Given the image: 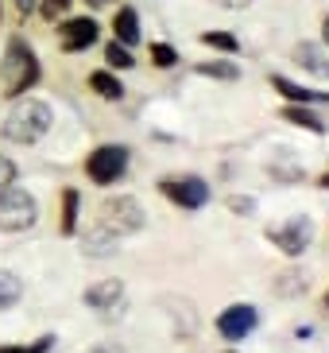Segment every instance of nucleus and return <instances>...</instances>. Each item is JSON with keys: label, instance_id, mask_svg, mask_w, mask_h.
<instances>
[{"label": "nucleus", "instance_id": "obj_1", "mask_svg": "<svg viewBox=\"0 0 329 353\" xmlns=\"http://www.w3.org/2000/svg\"><path fill=\"white\" fill-rule=\"evenodd\" d=\"M51 125H54V113L47 101H39V97H16L12 113L4 117V140H12V144H35V140H43V136L51 132Z\"/></svg>", "mask_w": 329, "mask_h": 353}, {"label": "nucleus", "instance_id": "obj_2", "mask_svg": "<svg viewBox=\"0 0 329 353\" xmlns=\"http://www.w3.org/2000/svg\"><path fill=\"white\" fill-rule=\"evenodd\" d=\"M0 82H4V97H23L31 85L39 82V59H35V51L23 39H12L4 47Z\"/></svg>", "mask_w": 329, "mask_h": 353}, {"label": "nucleus", "instance_id": "obj_3", "mask_svg": "<svg viewBox=\"0 0 329 353\" xmlns=\"http://www.w3.org/2000/svg\"><path fill=\"white\" fill-rule=\"evenodd\" d=\"M39 221V202L20 187H0V229L4 233H20Z\"/></svg>", "mask_w": 329, "mask_h": 353}, {"label": "nucleus", "instance_id": "obj_4", "mask_svg": "<svg viewBox=\"0 0 329 353\" xmlns=\"http://www.w3.org/2000/svg\"><path fill=\"white\" fill-rule=\"evenodd\" d=\"M128 171V148L124 144H101L93 148L89 159H85V175L97 183V187H109Z\"/></svg>", "mask_w": 329, "mask_h": 353}, {"label": "nucleus", "instance_id": "obj_5", "mask_svg": "<svg viewBox=\"0 0 329 353\" xmlns=\"http://www.w3.org/2000/svg\"><path fill=\"white\" fill-rule=\"evenodd\" d=\"M101 214H105V229L116 233V237H120V233H136V229H144V218H147L144 206H140L132 194L109 198V202L101 206Z\"/></svg>", "mask_w": 329, "mask_h": 353}, {"label": "nucleus", "instance_id": "obj_6", "mask_svg": "<svg viewBox=\"0 0 329 353\" xmlns=\"http://www.w3.org/2000/svg\"><path fill=\"white\" fill-rule=\"evenodd\" d=\"M268 241L279 252H287V256H302V252L314 245V221L310 218H290L287 225H271Z\"/></svg>", "mask_w": 329, "mask_h": 353}, {"label": "nucleus", "instance_id": "obj_7", "mask_svg": "<svg viewBox=\"0 0 329 353\" xmlns=\"http://www.w3.org/2000/svg\"><path fill=\"white\" fill-rule=\"evenodd\" d=\"M256 322H259V314L252 303H233V307H225L217 314V334L225 342H244L248 334L256 330Z\"/></svg>", "mask_w": 329, "mask_h": 353}, {"label": "nucleus", "instance_id": "obj_8", "mask_svg": "<svg viewBox=\"0 0 329 353\" xmlns=\"http://www.w3.org/2000/svg\"><path fill=\"white\" fill-rule=\"evenodd\" d=\"M163 194L182 210H202L209 202V187L206 179L198 175H182V179H163Z\"/></svg>", "mask_w": 329, "mask_h": 353}, {"label": "nucleus", "instance_id": "obj_9", "mask_svg": "<svg viewBox=\"0 0 329 353\" xmlns=\"http://www.w3.org/2000/svg\"><path fill=\"white\" fill-rule=\"evenodd\" d=\"M97 20H89V16H78V20H66L59 28V43H62V51H89L93 43H97Z\"/></svg>", "mask_w": 329, "mask_h": 353}, {"label": "nucleus", "instance_id": "obj_10", "mask_svg": "<svg viewBox=\"0 0 329 353\" xmlns=\"http://www.w3.org/2000/svg\"><path fill=\"white\" fill-rule=\"evenodd\" d=\"M85 307H93V311H120L124 307V283L120 280H101L93 283V288H85Z\"/></svg>", "mask_w": 329, "mask_h": 353}, {"label": "nucleus", "instance_id": "obj_11", "mask_svg": "<svg viewBox=\"0 0 329 353\" xmlns=\"http://www.w3.org/2000/svg\"><path fill=\"white\" fill-rule=\"evenodd\" d=\"M271 85H275L279 94L287 97L290 105H310V101H329V94H314V90H306V85H295L290 78H283V74H271Z\"/></svg>", "mask_w": 329, "mask_h": 353}, {"label": "nucleus", "instance_id": "obj_12", "mask_svg": "<svg viewBox=\"0 0 329 353\" xmlns=\"http://www.w3.org/2000/svg\"><path fill=\"white\" fill-rule=\"evenodd\" d=\"M113 32H116V43H124V47L140 43V16H136V8L124 4V8L116 12L113 16Z\"/></svg>", "mask_w": 329, "mask_h": 353}, {"label": "nucleus", "instance_id": "obj_13", "mask_svg": "<svg viewBox=\"0 0 329 353\" xmlns=\"http://www.w3.org/2000/svg\"><path fill=\"white\" fill-rule=\"evenodd\" d=\"M295 63H299L302 70L318 74V78H329V54L321 51V47H314V43H302L299 51H295Z\"/></svg>", "mask_w": 329, "mask_h": 353}, {"label": "nucleus", "instance_id": "obj_14", "mask_svg": "<svg viewBox=\"0 0 329 353\" xmlns=\"http://www.w3.org/2000/svg\"><path fill=\"white\" fill-rule=\"evenodd\" d=\"M283 121L306 128V132H314V136H326V121H321L318 113H310V105H287V109H283Z\"/></svg>", "mask_w": 329, "mask_h": 353}, {"label": "nucleus", "instance_id": "obj_15", "mask_svg": "<svg viewBox=\"0 0 329 353\" xmlns=\"http://www.w3.org/2000/svg\"><path fill=\"white\" fill-rule=\"evenodd\" d=\"M89 90L97 97H105V101H120V97H124V82H120V78H113L109 70H93L89 74Z\"/></svg>", "mask_w": 329, "mask_h": 353}, {"label": "nucleus", "instance_id": "obj_16", "mask_svg": "<svg viewBox=\"0 0 329 353\" xmlns=\"http://www.w3.org/2000/svg\"><path fill=\"white\" fill-rule=\"evenodd\" d=\"M23 295V280L16 276V272H4L0 268V311H8V307H16Z\"/></svg>", "mask_w": 329, "mask_h": 353}, {"label": "nucleus", "instance_id": "obj_17", "mask_svg": "<svg viewBox=\"0 0 329 353\" xmlns=\"http://www.w3.org/2000/svg\"><path fill=\"white\" fill-rule=\"evenodd\" d=\"M78 229V190L66 187L62 190V233H74Z\"/></svg>", "mask_w": 329, "mask_h": 353}, {"label": "nucleus", "instance_id": "obj_18", "mask_svg": "<svg viewBox=\"0 0 329 353\" xmlns=\"http://www.w3.org/2000/svg\"><path fill=\"white\" fill-rule=\"evenodd\" d=\"M194 70L206 74V78H221V82H237V78H240V66L237 63H198Z\"/></svg>", "mask_w": 329, "mask_h": 353}, {"label": "nucleus", "instance_id": "obj_19", "mask_svg": "<svg viewBox=\"0 0 329 353\" xmlns=\"http://www.w3.org/2000/svg\"><path fill=\"white\" fill-rule=\"evenodd\" d=\"M105 63L113 66V70H132L136 59H132V51H128L124 43H109V47H105Z\"/></svg>", "mask_w": 329, "mask_h": 353}, {"label": "nucleus", "instance_id": "obj_20", "mask_svg": "<svg viewBox=\"0 0 329 353\" xmlns=\"http://www.w3.org/2000/svg\"><path fill=\"white\" fill-rule=\"evenodd\" d=\"M202 43L213 47V51H225V54H237L240 51V39H237V35H229V32H206V35H202Z\"/></svg>", "mask_w": 329, "mask_h": 353}, {"label": "nucleus", "instance_id": "obj_21", "mask_svg": "<svg viewBox=\"0 0 329 353\" xmlns=\"http://www.w3.org/2000/svg\"><path fill=\"white\" fill-rule=\"evenodd\" d=\"M151 63L159 66V70H171V66L178 63V51L171 43H151Z\"/></svg>", "mask_w": 329, "mask_h": 353}, {"label": "nucleus", "instance_id": "obj_22", "mask_svg": "<svg viewBox=\"0 0 329 353\" xmlns=\"http://www.w3.org/2000/svg\"><path fill=\"white\" fill-rule=\"evenodd\" d=\"M70 4H74V0H43L39 12H43V20H59V16L70 12Z\"/></svg>", "mask_w": 329, "mask_h": 353}, {"label": "nucleus", "instance_id": "obj_23", "mask_svg": "<svg viewBox=\"0 0 329 353\" xmlns=\"http://www.w3.org/2000/svg\"><path fill=\"white\" fill-rule=\"evenodd\" d=\"M54 338H39L35 345H0V353H47Z\"/></svg>", "mask_w": 329, "mask_h": 353}, {"label": "nucleus", "instance_id": "obj_24", "mask_svg": "<svg viewBox=\"0 0 329 353\" xmlns=\"http://www.w3.org/2000/svg\"><path fill=\"white\" fill-rule=\"evenodd\" d=\"M12 179H16V163H12V159H4V156H0V187H8Z\"/></svg>", "mask_w": 329, "mask_h": 353}, {"label": "nucleus", "instance_id": "obj_25", "mask_svg": "<svg viewBox=\"0 0 329 353\" xmlns=\"http://www.w3.org/2000/svg\"><path fill=\"white\" fill-rule=\"evenodd\" d=\"M85 353H124V345L120 342H97V345H89Z\"/></svg>", "mask_w": 329, "mask_h": 353}, {"label": "nucleus", "instance_id": "obj_26", "mask_svg": "<svg viewBox=\"0 0 329 353\" xmlns=\"http://www.w3.org/2000/svg\"><path fill=\"white\" fill-rule=\"evenodd\" d=\"M229 206L233 210H252L256 202H252V198H229Z\"/></svg>", "mask_w": 329, "mask_h": 353}, {"label": "nucleus", "instance_id": "obj_27", "mask_svg": "<svg viewBox=\"0 0 329 353\" xmlns=\"http://www.w3.org/2000/svg\"><path fill=\"white\" fill-rule=\"evenodd\" d=\"M217 4H225V8H248L252 0H217Z\"/></svg>", "mask_w": 329, "mask_h": 353}, {"label": "nucleus", "instance_id": "obj_28", "mask_svg": "<svg viewBox=\"0 0 329 353\" xmlns=\"http://www.w3.org/2000/svg\"><path fill=\"white\" fill-rule=\"evenodd\" d=\"M16 4H20L23 12H31V8H35V0H16Z\"/></svg>", "mask_w": 329, "mask_h": 353}, {"label": "nucleus", "instance_id": "obj_29", "mask_svg": "<svg viewBox=\"0 0 329 353\" xmlns=\"http://www.w3.org/2000/svg\"><path fill=\"white\" fill-rule=\"evenodd\" d=\"M321 35H326V43H329V16H326V23H321Z\"/></svg>", "mask_w": 329, "mask_h": 353}, {"label": "nucleus", "instance_id": "obj_30", "mask_svg": "<svg viewBox=\"0 0 329 353\" xmlns=\"http://www.w3.org/2000/svg\"><path fill=\"white\" fill-rule=\"evenodd\" d=\"M89 4H93V8H105V4H109V0H89Z\"/></svg>", "mask_w": 329, "mask_h": 353}, {"label": "nucleus", "instance_id": "obj_31", "mask_svg": "<svg viewBox=\"0 0 329 353\" xmlns=\"http://www.w3.org/2000/svg\"><path fill=\"white\" fill-rule=\"evenodd\" d=\"M321 187H326V190H329V175H321Z\"/></svg>", "mask_w": 329, "mask_h": 353}, {"label": "nucleus", "instance_id": "obj_32", "mask_svg": "<svg viewBox=\"0 0 329 353\" xmlns=\"http://www.w3.org/2000/svg\"><path fill=\"white\" fill-rule=\"evenodd\" d=\"M326 311H329V295H326Z\"/></svg>", "mask_w": 329, "mask_h": 353}, {"label": "nucleus", "instance_id": "obj_33", "mask_svg": "<svg viewBox=\"0 0 329 353\" xmlns=\"http://www.w3.org/2000/svg\"><path fill=\"white\" fill-rule=\"evenodd\" d=\"M225 353H237V350H225Z\"/></svg>", "mask_w": 329, "mask_h": 353}]
</instances>
